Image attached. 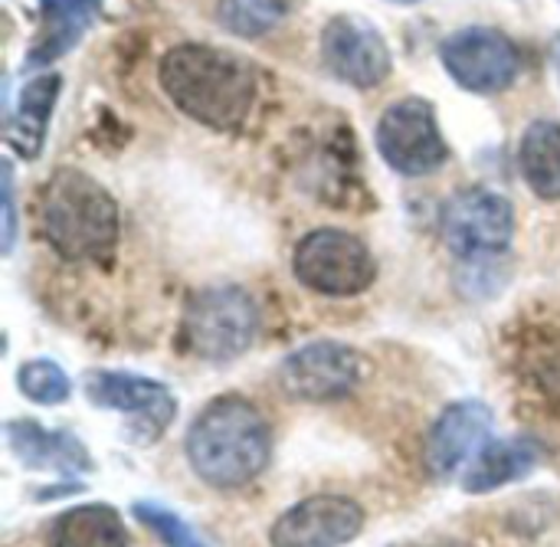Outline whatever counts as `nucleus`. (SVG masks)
I'll use <instances>...</instances> for the list:
<instances>
[{"instance_id":"obj_20","label":"nucleus","mask_w":560,"mask_h":547,"mask_svg":"<svg viewBox=\"0 0 560 547\" xmlns=\"http://www.w3.org/2000/svg\"><path fill=\"white\" fill-rule=\"evenodd\" d=\"M522 374L545 397L560 400V331L538 335L522 348Z\"/></svg>"},{"instance_id":"obj_12","label":"nucleus","mask_w":560,"mask_h":547,"mask_svg":"<svg viewBox=\"0 0 560 547\" xmlns=\"http://www.w3.org/2000/svg\"><path fill=\"white\" fill-rule=\"evenodd\" d=\"M322 56L338 79H345L358 89L381 85L394 66L384 36L377 33L374 23L361 20V16H335L325 26Z\"/></svg>"},{"instance_id":"obj_23","label":"nucleus","mask_w":560,"mask_h":547,"mask_svg":"<svg viewBox=\"0 0 560 547\" xmlns=\"http://www.w3.org/2000/svg\"><path fill=\"white\" fill-rule=\"evenodd\" d=\"M135 519H138L151 535H158L167 547H207L197 535H194V528H190L184 519H177L174 512H167V509H161V505H154V502H138V505H135Z\"/></svg>"},{"instance_id":"obj_10","label":"nucleus","mask_w":560,"mask_h":547,"mask_svg":"<svg viewBox=\"0 0 560 547\" xmlns=\"http://www.w3.org/2000/svg\"><path fill=\"white\" fill-rule=\"evenodd\" d=\"M515 210L502 194L466 190L446 203L443 236L446 246L459 256H492L512 243Z\"/></svg>"},{"instance_id":"obj_7","label":"nucleus","mask_w":560,"mask_h":547,"mask_svg":"<svg viewBox=\"0 0 560 547\" xmlns=\"http://www.w3.org/2000/svg\"><path fill=\"white\" fill-rule=\"evenodd\" d=\"M364 377V358L338 341H312L292 351L279 368V384L292 400L331 404L348 397Z\"/></svg>"},{"instance_id":"obj_24","label":"nucleus","mask_w":560,"mask_h":547,"mask_svg":"<svg viewBox=\"0 0 560 547\" xmlns=\"http://www.w3.org/2000/svg\"><path fill=\"white\" fill-rule=\"evenodd\" d=\"M16 236V213H13V167L3 161V253H10Z\"/></svg>"},{"instance_id":"obj_18","label":"nucleus","mask_w":560,"mask_h":547,"mask_svg":"<svg viewBox=\"0 0 560 547\" xmlns=\"http://www.w3.org/2000/svg\"><path fill=\"white\" fill-rule=\"evenodd\" d=\"M49 547H128V528L108 505H75L52 522Z\"/></svg>"},{"instance_id":"obj_22","label":"nucleus","mask_w":560,"mask_h":547,"mask_svg":"<svg viewBox=\"0 0 560 547\" xmlns=\"http://www.w3.org/2000/svg\"><path fill=\"white\" fill-rule=\"evenodd\" d=\"M285 16V0H223L220 20L240 36H262Z\"/></svg>"},{"instance_id":"obj_26","label":"nucleus","mask_w":560,"mask_h":547,"mask_svg":"<svg viewBox=\"0 0 560 547\" xmlns=\"http://www.w3.org/2000/svg\"><path fill=\"white\" fill-rule=\"evenodd\" d=\"M446 547H466V545H446Z\"/></svg>"},{"instance_id":"obj_5","label":"nucleus","mask_w":560,"mask_h":547,"mask_svg":"<svg viewBox=\"0 0 560 547\" xmlns=\"http://www.w3.org/2000/svg\"><path fill=\"white\" fill-rule=\"evenodd\" d=\"M295 276L305 289L331 299L361 295L374 276V256L371 249L345 230H315L295 246Z\"/></svg>"},{"instance_id":"obj_4","label":"nucleus","mask_w":560,"mask_h":547,"mask_svg":"<svg viewBox=\"0 0 560 547\" xmlns=\"http://www.w3.org/2000/svg\"><path fill=\"white\" fill-rule=\"evenodd\" d=\"M259 328L256 302L233 286L203 289L190 299L184 312V341L187 351L203 361H233L240 358Z\"/></svg>"},{"instance_id":"obj_13","label":"nucleus","mask_w":560,"mask_h":547,"mask_svg":"<svg viewBox=\"0 0 560 547\" xmlns=\"http://www.w3.org/2000/svg\"><path fill=\"white\" fill-rule=\"evenodd\" d=\"M492 430V410L482 400H459L443 410L427 440V469L433 479H453L476 459Z\"/></svg>"},{"instance_id":"obj_19","label":"nucleus","mask_w":560,"mask_h":547,"mask_svg":"<svg viewBox=\"0 0 560 547\" xmlns=\"http://www.w3.org/2000/svg\"><path fill=\"white\" fill-rule=\"evenodd\" d=\"M518 167L528 187L541 200H560V125L558 121H535L528 125L522 148H518Z\"/></svg>"},{"instance_id":"obj_1","label":"nucleus","mask_w":560,"mask_h":547,"mask_svg":"<svg viewBox=\"0 0 560 547\" xmlns=\"http://www.w3.org/2000/svg\"><path fill=\"white\" fill-rule=\"evenodd\" d=\"M187 463L213 489L256 482L272 456V433L256 404L240 394L210 400L187 430Z\"/></svg>"},{"instance_id":"obj_3","label":"nucleus","mask_w":560,"mask_h":547,"mask_svg":"<svg viewBox=\"0 0 560 547\" xmlns=\"http://www.w3.org/2000/svg\"><path fill=\"white\" fill-rule=\"evenodd\" d=\"M39 230L72 263H108L118 246V203L89 174L62 167L39 194Z\"/></svg>"},{"instance_id":"obj_9","label":"nucleus","mask_w":560,"mask_h":547,"mask_svg":"<svg viewBox=\"0 0 560 547\" xmlns=\"http://www.w3.org/2000/svg\"><path fill=\"white\" fill-rule=\"evenodd\" d=\"M85 397L95 407L105 410H118L128 414L135 420V437L141 443H151L158 437L167 433V427L177 417V400L174 394L151 381V377H138V374H121V371H92L85 377Z\"/></svg>"},{"instance_id":"obj_16","label":"nucleus","mask_w":560,"mask_h":547,"mask_svg":"<svg viewBox=\"0 0 560 547\" xmlns=\"http://www.w3.org/2000/svg\"><path fill=\"white\" fill-rule=\"evenodd\" d=\"M538 466V446L528 440H495L486 443L476 459L466 466V479L463 489L472 496L482 492H495L509 482H518L522 476H528Z\"/></svg>"},{"instance_id":"obj_8","label":"nucleus","mask_w":560,"mask_h":547,"mask_svg":"<svg viewBox=\"0 0 560 547\" xmlns=\"http://www.w3.org/2000/svg\"><path fill=\"white\" fill-rule=\"evenodd\" d=\"M446 72L469 92H502L515 82L522 59L515 43L489 26H466L443 43Z\"/></svg>"},{"instance_id":"obj_15","label":"nucleus","mask_w":560,"mask_h":547,"mask_svg":"<svg viewBox=\"0 0 560 547\" xmlns=\"http://www.w3.org/2000/svg\"><path fill=\"white\" fill-rule=\"evenodd\" d=\"M98 3L102 0H39V33L26 53V66L39 69L66 56L95 20Z\"/></svg>"},{"instance_id":"obj_21","label":"nucleus","mask_w":560,"mask_h":547,"mask_svg":"<svg viewBox=\"0 0 560 547\" xmlns=\"http://www.w3.org/2000/svg\"><path fill=\"white\" fill-rule=\"evenodd\" d=\"M16 384L26 394V400L43 404V407H59L72 394V381L66 377V371L56 361H46V358L26 361L20 368V374H16Z\"/></svg>"},{"instance_id":"obj_17","label":"nucleus","mask_w":560,"mask_h":547,"mask_svg":"<svg viewBox=\"0 0 560 547\" xmlns=\"http://www.w3.org/2000/svg\"><path fill=\"white\" fill-rule=\"evenodd\" d=\"M56 95H59V75H39V79L23 85L20 102H16V108L10 115V128H7L10 148L20 158L30 161V158H36L43 151L46 125H49Z\"/></svg>"},{"instance_id":"obj_2","label":"nucleus","mask_w":560,"mask_h":547,"mask_svg":"<svg viewBox=\"0 0 560 547\" xmlns=\"http://www.w3.org/2000/svg\"><path fill=\"white\" fill-rule=\"evenodd\" d=\"M161 89L184 115L220 131H236L256 102L253 69L203 43L174 46L161 59Z\"/></svg>"},{"instance_id":"obj_6","label":"nucleus","mask_w":560,"mask_h":547,"mask_svg":"<svg viewBox=\"0 0 560 547\" xmlns=\"http://www.w3.org/2000/svg\"><path fill=\"white\" fill-rule=\"evenodd\" d=\"M377 148L384 161L407 177H427L450 161L436 112L423 98H400L381 115Z\"/></svg>"},{"instance_id":"obj_25","label":"nucleus","mask_w":560,"mask_h":547,"mask_svg":"<svg viewBox=\"0 0 560 547\" xmlns=\"http://www.w3.org/2000/svg\"><path fill=\"white\" fill-rule=\"evenodd\" d=\"M400 3H413V0H400Z\"/></svg>"},{"instance_id":"obj_11","label":"nucleus","mask_w":560,"mask_h":547,"mask_svg":"<svg viewBox=\"0 0 560 547\" xmlns=\"http://www.w3.org/2000/svg\"><path fill=\"white\" fill-rule=\"evenodd\" d=\"M364 528V509L348 496H312L282 512L269 532L272 547H345Z\"/></svg>"},{"instance_id":"obj_14","label":"nucleus","mask_w":560,"mask_h":547,"mask_svg":"<svg viewBox=\"0 0 560 547\" xmlns=\"http://www.w3.org/2000/svg\"><path fill=\"white\" fill-rule=\"evenodd\" d=\"M7 443L26 469H46L59 476L92 473V456L69 430H46L36 420H10Z\"/></svg>"}]
</instances>
